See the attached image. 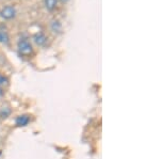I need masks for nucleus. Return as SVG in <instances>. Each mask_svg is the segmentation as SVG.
I'll return each instance as SVG.
<instances>
[{"label":"nucleus","instance_id":"obj_4","mask_svg":"<svg viewBox=\"0 0 160 159\" xmlns=\"http://www.w3.org/2000/svg\"><path fill=\"white\" fill-rule=\"evenodd\" d=\"M33 40H34V43L38 46H44L47 43V37H46L44 33L40 32L37 33V34L33 37Z\"/></svg>","mask_w":160,"mask_h":159},{"label":"nucleus","instance_id":"obj_7","mask_svg":"<svg viewBox=\"0 0 160 159\" xmlns=\"http://www.w3.org/2000/svg\"><path fill=\"white\" fill-rule=\"evenodd\" d=\"M44 3H45V7L48 11H53L57 7L58 0H44Z\"/></svg>","mask_w":160,"mask_h":159},{"label":"nucleus","instance_id":"obj_5","mask_svg":"<svg viewBox=\"0 0 160 159\" xmlns=\"http://www.w3.org/2000/svg\"><path fill=\"white\" fill-rule=\"evenodd\" d=\"M0 43L4 45H9L10 43V37L9 33L4 28H0Z\"/></svg>","mask_w":160,"mask_h":159},{"label":"nucleus","instance_id":"obj_10","mask_svg":"<svg viewBox=\"0 0 160 159\" xmlns=\"http://www.w3.org/2000/svg\"><path fill=\"white\" fill-rule=\"evenodd\" d=\"M3 95H4V91L1 88H0V97H2Z\"/></svg>","mask_w":160,"mask_h":159},{"label":"nucleus","instance_id":"obj_3","mask_svg":"<svg viewBox=\"0 0 160 159\" xmlns=\"http://www.w3.org/2000/svg\"><path fill=\"white\" fill-rule=\"evenodd\" d=\"M30 120L31 117L29 114H20L15 120V124L18 127H25L30 123Z\"/></svg>","mask_w":160,"mask_h":159},{"label":"nucleus","instance_id":"obj_2","mask_svg":"<svg viewBox=\"0 0 160 159\" xmlns=\"http://www.w3.org/2000/svg\"><path fill=\"white\" fill-rule=\"evenodd\" d=\"M15 15H16V10H15V7H12V6L4 7L3 9L0 11V16L6 20L14 18Z\"/></svg>","mask_w":160,"mask_h":159},{"label":"nucleus","instance_id":"obj_9","mask_svg":"<svg viewBox=\"0 0 160 159\" xmlns=\"http://www.w3.org/2000/svg\"><path fill=\"white\" fill-rule=\"evenodd\" d=\"M9 84V78L7 76L0 74V88L3 86H8Z\"/></svg>","mask_w":160,"mask_h":159},{"label":"nucleus","instance_id":"obj_1","mask_svg":"<svg viewBox=\"0 0 160 159\" xmlns=\"http://www.w3.org/2000/svg\"><path fill=\"white\" fill-rule=\"evenodd\" d=\"M18 51L22 56H30L33 52V47L27 38H20L18 41Z\"/></svg>","mask_w":160,"mask_h":159},{"label":"nucleus","instance_id":"obj_8","mask_svg":"<svg viewBox=\"0 0 160 159\" xmlns=\"http://www.w3.org/2000/svg\"><path fill=\"white\" fill-rule=\"evenodd\" d=\"M11 112L12 110L10 107H2L1 110H0V117H2V119H7V117H9L10 115H11Z\"/></svg>","mask_w":160,"mask_h":159},{"label":"nucleus","instance_id":"obj_6","mask_svg":"<svg viewBox=\"0 0 160 159\" xmlns=\"http://www.w3.org/2000/svg\"><path fill=\"white\" fill-rule=\"evenodd\" d=\"M50 28H51V30H52L53 32L57 33V34H59V33H61V32H62V25H61V22H59L58 19L51 20V22H50Z\"/></svg>","mask_w":160,"mask_h":159}]
</instances>
